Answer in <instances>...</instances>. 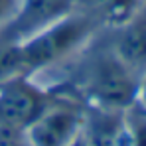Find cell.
<instances>
[{
	"label": "cell",
	"instance_id": "2",
	"mask_svg": "<svg viewBox=\"0 0 146 146\" xmlns=\"http://www.w3.org/2000/svg\"><path fill=\"white\" fill-rule=\"evenodd\" d=\"M73 85L89 107L126 111L136 103L138 75L117 57L105 36L87 53L79 51Z\"/></svg>",
	"mask_w": 146,
	"mask_h": 146
},
{
	"label": "cell",
	"instance_id": "7",
	"mask_svg": "<svg viewBox=\"0 0 146 146\" xmlns=\"http://www.w3.org/2000/svg\"><path fill=\"white\" fill-rule=\"evenodd\" d=\"M144 0H73V10L91 16L103 30L126 20Z\"/></svg>",
	"mask_w": 146,
	"mask_h": 146
},
{
	"label": "cell",
	"instance_id": "1",
	"mask_svg": "<svg viewBox=\"0 0 146 146\" xmlns=\"http://www.w3.org/2000/svg\"><path fill=\"white\" fill-rule=\"evenodd\" d=\"M103 28L87 14L69 12L20 44H10L18 75H32L61 65L85 48Z\"/></svg>",
	"mask_w": 146,
	"mask_h": 146
},
{
	"label": "cell",
	"instance_id": "6",
	"mask_svg": "<svg viewBox=\"0 0 146 146\" xmlns=\"http://www.w3.org/2000/svg\"><path fill=\"white\" fill-rule=\"evenodd\" d=\"M107 42L134 75L146 71V0L126 20L109 28Z\"/></svg>",
	"mask_w": 146,
	"mask_h": 146
},
{
	"label": "cell",
	"instance_id": "5",
	"mask_svg": "<svg viewBox=\"0 0 146 146\" xmlns=\"http://www.w3.org/2000/svg\"><path fill=\"white\" fill-rule=\"evenodd\" d=\"M73 12V0H18L16 12L0 28V46L20 44Z\"/></svg>",
	"mask_w": 146,
	"mask_h": 146
},
{
	"label": "cell",
	"instance_id": "11",
	"mask_svg": "<svg viewBox=\"0 0 146 146\" xmlns=\"http://www.w3.org/2000/svg\"><path fill=\"white\" fill-rule=\"evenodd\" d=\"M136 107L146 111V71L138 77V89H136Z\"/></svg>",
	"mask_w": 146,
	"mask_h": 146
},
{
	"label": "cell",
	"instance_id": "12",
	"mask_svg": "<svg viewBox=\"0 0 146 146\" xmlns=\"http://www.w3.org/2000/svg\"><path fill=\"white\" fill-rule=\"evenodd\" d=\"M69 146H93V144H91V140L87 138V134L81 130V132L77 134V138H75V140H73Z\"/></svg>",
	"mask_w": 146,
	"mask_h": 146
},
{
	"label": "cell",
	"instance_id": "3",
	"mask_svg": "<svg viewBox=\"0 0 146 146\" xmlns=\"http://www.w3.org/2000/svg\"><path fill=\"white\" fill-rule=\"evenodd\" d=\"M55 99V93L32 75H14L0 81V124L26 130Z\"/></svg>",
	"mask_w": 146,
	"mask_h": 146
},
{
	"label": "cell",
	"instance_id": "10",
	"mask_svg": "<svg viewBox=\"0 0 146 146\" xmlns=\"http://www.w3.org/2000/svg\"><path fill=\"white\" fill-rule=\"evenodd\" d=\"M16 6H18V0H0V28L12 18V14L16 12Z\"/></svg>",
	"mask_w": 146,
	"mask_h": 146
},
{
	"label": "cell",
	"instance_id": "8",
	"mask_svg": "<svg viewBox=\"0 0 146 146\" xmlns=\"http://www.w3.org/2000/svg\"><path fill=\"white\" fill-rule=\"evenodd\" d=\"M126 146H146V111L136 105L126 109Z\"/></svg>",
	"mask_w": 146,
	"mask_h": 146
},
{
	"label": "cell",
	"instance_id": "4",
	"mask_svg": "<svg viewBox=\"0 0 146 146\" xmlns=\"http://www.w3.org/2000/svg\"><path fill=\"white\" fill-rule=\"evenodd\" d=\"M85 107L73 97L55 95L48 109L24 130L28 146H69L83 130Z\"/></svg>",
	"mask_w": 146,
	"mask_h": 146
},
{
	"label": "cell",
	"instance_id": "9",
	"mask_svg": "<svg viewBox=\"0 0 146 146\" xmlns=\"http://www.w3.org/2000/svg\"><path fill=\"white\" fill-rule=\"evenodd\" d=\"M0 146H28L24 130H16L0 124Z\"/></svg>",
	"mask_w": 146,
	"mask_h": 146
}]
</instances>
